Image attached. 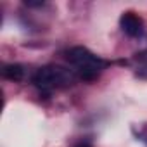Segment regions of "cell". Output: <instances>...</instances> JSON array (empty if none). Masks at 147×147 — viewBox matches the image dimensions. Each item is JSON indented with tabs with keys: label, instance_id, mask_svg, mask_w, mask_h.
<instances>
[{
	"label": "cell",
	"instance_id": "obj_1",
	"mask_svg": "<svg viewBox=\"0 0 147 147\" xmlns=\"http://www.w3.org/2000/svg\"><path fill=\"white\" fill-rule=\"evenodd\" d=\"M66 57L67 61L75 66L76 69V75L85 80V82H92L95 80L100 71L104 67V61L99 59L95 54H92L88 49L85 47H73L66 52Z\"/></svg>",
	"mask_w": 147,
	"mask_h": 147
},
{
	"label": "cell",
	"instance_id": "obj_2",
	"mask_svg": "<svg viewBox=\"0 0 147 147\" xmlns=\"http://www.w3.org/2000/svg\"><path fill=\"white\" fill-rule=\"evenodd\" d=\"M73 82H75V75L69 69L61 67V66H43L31 78V83L42 92L67 87V85H73Z\"/></svg>",
	"mask_w": 147,
	"mask_h": 147
},
{
	"label": "cell",
	"instance_id": "obj_3",
	"mask_svg": "<svg viewBox=\"0 0 147 147\" xmlns=\"http://www.w3.org/2000/svg\"><path fill=\"white\" fill-rule=\"evenodd\" d=\"M119 26H121L125 35H128V36H140L142 30H144V21L135 12H125L119 18Z\"/></svg>",
	"mask_w": 147,
	"mask_h": 147
},
{
	"label": "cell",
	"instance_id": "obj_4",
	"mask_svg": "<svg viewBox=\"0 0 147 147\" xmlns=\"http://www.w3.org/2000/svg\"><path fill=\"white\" fill-rule=\"evenodd\" d=\"M2 76L11 82H21L24 78V67L21 64H5L2 67Z\"/></svg>",
	"mask_w": 147,
	"mask_h": 147
},
{
	"label": "cell",
	"instance_id": "obj_5",
	"mask_svg": "<svg viewBox=\"0 0 147 147\" xmlns=\"http://www.w3.org/2000/svg\"><path fill=\"white\" fill-rule=\"evenodd\" d=\"M45 2L43 0H24V5H28V7H42Z\"/></svg>",
	"mask_w": 147,
	"mask_h": 147
},
{
	"label": "cell",
	"instance_id": "obj_6",
	"mask_svg": "<svg viewBox=\"0 0 147 147\" xmlns=\"http://www.w3.org/2000/svg\"><path fill=\"white\" fill-rule=\"evenodd\" d=\"M76 147H90V144H87V142H82V144H78Z\"/></svg>",
	"mask_w": 147,
	"mask_h": 147
}]
</instances>
